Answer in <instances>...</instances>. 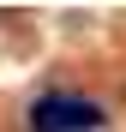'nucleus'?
Listing matches in <instances>:
<instances>
[{
  "label": "nucleus",
  "instance_id": "f257e3e1",
  "mask_svg": "<svg viewBox=\"0 0 126 132\" xmlns=\"http://www.w3.org/2000/svg\"><path fill=\"white\" fill-rule=\"evenodd\" d=\"M24 120H30V132H108V108L72 84H54L30 102Z\"/></svg>",
  "mask_w": 126,
  "mask_h": 132
}]
</instances>
